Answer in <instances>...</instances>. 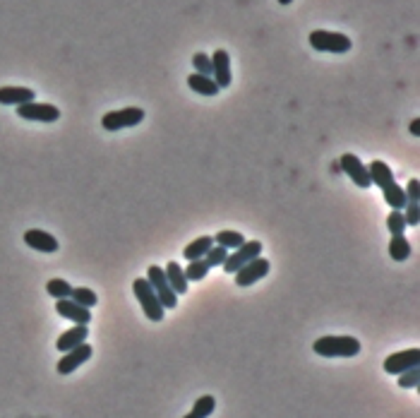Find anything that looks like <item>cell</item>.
Wrapping results in <instances>:
<instances>
[{
	"label": "cell",
	"instance_id": "cell-2",
	"mask_svg": "<svg viewBox=\"0 0 420 418\" xmlns=\"http://www.w3.org/2000/svg\"><path fill=\"white\" fill-rule=\"evenodd\" d=\"M132 291H135L137 300L142 303V310H144V315H147V320L152 322H161L163 320V305L161 300H159V296L154 293L152 284H149L144 276H140V279L132 281Z\"/></svg>",
	"mask_w": 420,
	"mask_h": 418
},
{
	"label": "cell",
	"instance_id": "cell-1",
	"mask_svg": "<svg viewBox=\"0 0 420 418\" xmlns=\"http://www.w3.org/2000/svg\"><path fill=\"white\" fill-rule=\"evenodd\" d=\"M313 351L322 358H353L360 354V341L356 337H339V335H327L319 337L313 344Z\"/></svg>",
	"mask_w": 420,
	"mask_h": 418
},
{
	"label": "cell",
	"instance_id": "cell-29",
	"mask_svg": "<svg viewBox=\"0 0 420 418\" xmlns=\"http://www.w3.org/2000/svg\"><path fill=\"white\" fill-rule=\"evenodd\" d=\"M396 378H399L396 382H399L401 389H413V387H418V382H420V368L404 370V373H399Z\"/></svg>",
	"mask_w": 420,
	"mask_h": 418
},
{
	"label": "cell",
	"instance_id": "cell-8",
	"mask_svg": "<svg viewBox=\"0 0 420 418\" xmlns=\"http://www.w3.org/2000/svg\"><path fill=\"white\" fill-rule=\"evenodd\" d=\"M339 168H341V171L346 173V176L351 178L358 187H363V190H367V187L372 185L370 173H367V166L356 157V154H343V157L339 159Z\"/></svg>",
	"mask_w": 420,
	"mask_h": 418
},
{
	"label": "cell",
	"instance_id": "cell-32",
	"mask_svg": "<svg viewBox=\"0 0 420 418\" xmlns=\"http://www.w3.org/2000/svg\"><path fill=\"white\" fill-rule=\"evenodd\" d=\"M406 214H404V219H406V226H418V222H420V202H406Z\"/></svg>",
	"mask_w": 420,
	"mask_h": 418
},
{
	"label": "cell",
	"instance_id": "cell-3",
	"mask_svg": "<svg viewBox=\"0 0 420 418\" xmlns=\"http://www.w3.org/2000/svg\"><path fill=\"white\" fill-rule=\"evenodd\" d=\"M310 46L319 53H348L351 51V39L346 34L339 31H327V29H315L310 34Z\"/></svg>",
	"mask_w": 420,
	"mask_h": 418
},
{
	"label": "cell",
	"instance_id": "cell-31",
	"mask_svg": "<svg viewBox=\"0 0 420 418\" xmlns=\"http://www.w3.org/2000/svg\"><path fill=\"white\" fill-rule=\"evenodd\" d=\"M226 257H228V250H226V248H221V246L214 248V246H211L209 250H207L205 260H207V265H209V267H221Z\"/></svg>",
	"mask_w": 420,
	"mask_h": 418
},
{
	"label": "cell",
	"instance_id": "cell-5",
	"mask_svg": "<svg viewBox=\"0 0 420 418\" xmlns=\"http://www.w3.org/2000/svg\"><path fill=\"white\" fill-rule=\"evenodd\" d=\"M259 255H262V243H259V241H245L243 246L235 248V250L226 257L221 267H224L226 274H235L240 267H245L250 260H254V257H259Z\"/></svg>",
	"mask_w": 420,
	"mask_h": 418
},
{
	"label": "cell",
	"instance_id": "cell-11",
	"mask_svg": "<svg viewBox=\"0 0 420 418\" xmlns=\"http://www.w3.org/2000/svg\"><path fill=\"white\" fill-rule=\"evenodd\" d=\"M55 313H58L60 317H65V320L75 322V325H89V322H92V310L75 303L73 298L55 300Z\"/></svg>",
	"mask_w": 420,
	"mask_h": 418
},
{
	"label": "cell",
	"instance_id": "cell-6",
	"mask_svg": "<svg viewBox=\"0 0 420 418\" xmlns=\"http://www.w3.org/2000/svg\"><path fill=\"white\" fill-rule=\"evenodd\" d=\"M144 279L152 284L154 293L159 296V300H161L163 308H176V305H178V296H176V291L171 289V284H168L166 274H163V267H157V265L149 267L147 276H144Z\"/></svg>",
	"mask_w": 420,
	"mask_h": 418
},
{
	"label": "cell",
	"instance_id": "cell-26",
	"mask_svg": "<svg viewBox=\"0 0 420 418\" xmlns=\"http://www.w3.org/2000/svg\"><path fill=\"white\" fill-rule=\"evenodd\" d=\"M216 408V399L211 397V394H205V397H200L195 402V406H192V413H195L197 418H209L211 413H214Z\"/></svg>",
	"mask_w": 420,
	"mask_h": 418
},
{
	"label": "cell",
	"instance_id": "cell-15",
	"mask_svg": "<svg viewBox=\"0 0 420 418\" xmlns=\"http://www.w3.org/2000/svg\"><path fill=\"white\" fill-rule=\"evenodd\" d=\"M25 243L39 252H55L58 250V241H55V236L41 231V228H29V231L25 233Z\"/></svg>",
	"mask_w": 420,
	"mask_h": 418
},
{
	"label": "cell",
	"instance_id": "cell-36",
	"mask_svg": "<svg viewBox=\"0 0 420 418\" xmlns=\"http://www.w3.org/2000/svg\"><path fill=\"white\" fill-rule=\"evenodd\" d=\"M183 418H197V416H195V413L190 411V413H187V416H183Z\"/></svg>",
	"mask_w": 420,
	"mask_h": 418
},
{
	"label": "cell",
	"instance_id": "cell-28",
	"mask_svg": "<svg viewBox=\"0 0 420 418\" xmlns=\"http://www.w3.org/2000/svg\"><path fill=\"white\" fill-rule=\"evenodd\" d=\"M386 228L391 231V236H401L406 233V219L401 209H391V214L386 217Z\"/></svg>",
	"mask_w": 420,
	"mask_h": 418
},
{
	"label": "cell",
	"instance_id": "cell-33",
	"mask_svg": "<svg viewBox=\"0 0 420 418\" xmlns=\"http://www.w3.org/2000/svg\"><path fill=\"white\" fill-rule=\"evenodd\" d=\"M404 190H406V200H408V202H420V183H418V178H410L408 185H406Z\"/></svg>",
	"mask_w": 420,
	"mask_h": 418
},
{
	"label": "cell",
	"instance_id": "cell-10",
	"mask_svg": "<svg viewBox=\"0 0 420 418\" xmlns=\"http://www.w3.org/2000/svg\"><path fill=\"white\" fill-rule=\"evenodd\" d=\"M384 370L389 375H399L404 370H410V368H418L420 365V351L418 349H406V351H399V354H391L386 356L384 363Z\"/></svg>",
	"mask_w": 420,
	"mask_h": 418
},
{
	"label": "cell",
	"instance_id": "cell-35",
	"mask_svg": "<svg viewBox=\"0 0 420 418\" xmlns=\"http://www.w3.org/2000/svg\"><path fill=\"white\" fill-rule=\"evenodd\" d=\"M278 3H281V5H291V3H293V0H278Z\"/></svg>",
	"mask_w": 420,
	"mask_h": 418
},
{
	"label": "cell",
	"instance_id": "cell-9",
	"mask_svg": "<svg viewBox=\"0 0 420 418\" xmlns=\"http://www.w3.org/2000/svg\"><path fill=\"white\" fill-rule=\"evenodd\" d=\"M269 270H272V265H269V260H264V257H254V260H250L245 267H240L238 272H235V284L238 286H252L254 281L264 279V276L269 274Z\"/></svg>",
	"mask_w": 420,
	"mask_h": 418
},
{
	"label": "cell",
	"instance_id": "cell-18",
	"mask_svg": "<svg viewBox=\"0 0 420 418\" xmlns=\"http://www.w3.org/2000/svg\"><path fill=\"white\" fill-rule=\"evenodd\" d=\"M187 87L192 89L195 94H202V96H216V94L221 92L219 84L214 82L211 77H205V75H187Z\"/></svg>",
	"mask_w": 420,
	"mask_h": 418
},
{
	"label": "cell",
	"instance_id": "cell-4",
	"mask_svg": "<svg viewBox=\"0 0 420 418\" xmlns=\"http://www.w3.org/2000/svg\"><path fill=\"white\" fill-rule=\"evenodd\" d=\"M142 120H144V111L137 109V106H130V109L108 111V114H103L101 125H103V130H108V133H118V130L135 128V125H140Z\"/></svg>",
	"mask_w": 420,
	"mask_h": 418
},
{
	"label": "cell",
	"instance_id": "cell-23",
	"mask_svg": "<svg viewBox=\"0 0 420 418\" xmlns=\"http://www.w3.org/2000/svg\"><path fill=\"white\" fill-rule=\"evenodd\" d=\"M209 270H211V267L207 265L205 257H202V260H192V262H187V267H183V272H185L187 281H202L207 274H209Z\"/></svg>",
	"mask_w": 420,
	"mask_h": 418
},
{
	"label": "cell",
	"instance_id": "cell-19",
	"mask_svg": "<svg viewBox=\"0 0 420 418\" xmlns=\"http://www.w3.org/2000/svg\"><path fill=\"white\" fill-rule=\"evenodd\" d=\"M367 173H370V181L372 185H377L382 190L384 185H389V183H394V171H391L389 166H386L384 161H372L370 166H367Z\"/></svg>",
	"mask_w": 420,
	"mask_h": 418
},
{
	"label": "cell",
	"instance_id": "cell-12",
	"mask_svg": "<svg viewBox=\"0 0 420 418\" xmlns=\"http://www.w3.org/2000/svg\"><path fill=\"white\" fill-rule=\"evenodd\" d=\"M92 346L89 344H79L77 349H70V351H65L63 354V358L58 361V373L60 375H70V373H75V370L79 368L82 363H87L89 358H92Z\"/></svg>",
	"mask_w": 420,
	"mask_h": 418
},
{
	"label": "cell",
	"instance_id": "cell-17",
	"mask_svg": "<svg viewBox=\"0 0 420 418\" xmlns=\"http://www.w3.org/2000/svg\"><path fill=\"white\" fill-rule=\"evenodd\" d=\"M163 274H166V279H168V284H171V289L176 291V296L187 293V289H190V281H187L185 272H183V267L178 265L176 260H171L166 267H163Z\"/></svg>",
	"mask_w": 420,
	"mask_h": 418
},
{
	"label": "cell",
	"instance_id": "cell-13",
	"mask_svg": "<svg viewBox=\"0 0 420 418\" xmlns=\"http://www.w3.org/2000/svg\"><path fill=\"white\" fill-rule=\"evenodd\" d=\"M211 77H214V82L219 84V89H226L231 87V55L226 53L224 49H216L214 55H211Z\"/></svg>",
	"mask_w": 420,
	"mask_h": 418
},
{
	"label": "cell",
	"instance_id": "cell-25",
	"mask_svg": "<svg viewBox=\"0 0 420 418\" xmlns=\"http://www.w3.org/2000/svg\"><path fill=\"white\" fill-rule=\"evenodd\" d=\"M46 291H49V296H53L55 300H63L73 296V286L65 279H51L49 284H46Z\"/></svg>",
	"mask_w": 420,
	"mask_h": 418
},
{
	"label": "cell",
	"instance_id": "cell-21",
	"mask_svg": "<svg viewBox=\"0 0 420 418\" xmlns=\"http://www.w3.org/2000/svg\"><path fill=\"white\" fill-rule=\"evenodd\" d=\"M382 195H384L386 205H389L391 209H404L406 202H408V200H406V190H404V187H401L396 181L382 187Z\"/></svg>",
	"mask_w": 420,
	"mask_h": 418
},
{
	"label": "cell",
	"instance_id": "cell-20",
	"mask_svg": "<svg viewBox=\"0 0 420 418\" xmlns=\"http://www.w3.org/2000/svg\"><path fill=\"white\" fill-rule=\"evenodd\" d=\"M211 246H214V238H211V236H200V238H195L192 243H187L185 250H183V257H185L187 262L202 260Z\"/></svg>",
	"mask_w": 420,
	"mask_h": 418
},
{
	"label": "cell",
	"instance_id": "cell-34",
	"mask_svg": "<svg viewBox=\"0 0 420 418\" xmlns=\"http://www.w3.org/2000/svg\"><path fill=\"white\" fill-rule=\"evenodd\" d=\"M408 130H410V135H413V138H420V120H418V118L410 120Z\"/></svg>",
	"mask_w": 420,
	"mask_h": 418
},
{
	"label": "cell",
	"instance_id": "cell-22",
	"mask_svg": "<svg viewBox=\"0 0 420 418\" xmlns=\"http://www.w3.org/2000/svg\"><path fill=\"white\" fill-rule=\"evenodd\" d=\"M408 255H410V243L406 241V236L401 233V236H391V241H389V257L394 262H404V260H408Z\"/></svg>",
	"mask_w": 420,
	"mask_h": 418
},
{
	"label": "cell",
	"instance_id": "cell-16",
	"mask_svg": "<svg viewBox=\"0 0 420 418\" xmlns=\"http://www.w3.org/2000/svg\"><path fill=\"white\" fill-rule=\"evenodd\" d=\"M87 335H89V327L87 325H75L73 330L63 332V335L58 337V341H55V349H58L60 354H65V351H70V349H77L79 344H84V341H87Z\"/></svg>",
	"mask_w": 420,
	"mask_h": 418
},
{
	"label": "cell",
	"instance_id": "cell-27",
	"mask_svg": "<svg viewBox=\"0 0 420 418\" xmlns=\"http://www.w3.org/2000/svg\"><path fill=\"white\" fill-rule=\"evenodd\" d=\"M70 298L75 300V303L84 305V308H94L96 305V293H94L92 289H84V286H73V296Z\"/></svg>",
	"mask_w": 420,
	"mask_h": 418
},
{
	"label": "cell",
	"instance_id": "cell-24",
	"mask_svg": "<svg viewBox=\"0 0 420 418\" xmlns=\"http://www.w3.org/2000/svg\"><path fill=\"white\" fill-rule=\"evenodd\" d=\"M214 243L216 246H221V248H226V250H231V248H240L245 243V238H243V233H238V231H219L214 236Z\"/></svg>",
	"mask_w": 420,
	"mask_h": 418
},
{
	"label": "cell",
	"instance_id": "cell-14",
	"mask_svg": "<svg viewBox=\"0 0 420 418\" xmlns=\"http://www.w3.org/2000/svg\"><path fill=\"white\" fill-rule=\"evenodd\" d=\"M36 101L34 89L29 87H0V103L3 106H22V103Z\"/></svg>",
	"mask_w": 420,
	"mask_h": 418
},
{
	"label": "cell",
	"instance_id": "cell-7",
	"mask_svg": "<svg viewBox=\"0 0 420 418\" xmlns=\"http://www.w3.org/2000/svg\"><path fill=\"white\" fill-rule=\"evenodd\" d=\"M17 116L25 120H36V123H55L60 118V109L53 103H39L29 101L17 106Z\"/></svg>",
	"mask_w": 420,
	"mask_h": 418
},
{
	"label": "cell",
	"instance_id": "cell-30",
	"mask_svg": "<svg viewBox=\"0 0 420 418\" xmlns=\"http://www.w3.org/2000/svg\"><path fill=\"white\" fill-rule=\"evenodd\" d=\"M192 65H195V73L197 75H205V77H211V58L207 53H195L192 55ZM214 79V77H211Z\"/></svg>",
	"mask_w": 420,
	"mask_h": 418
}]
</instances>
